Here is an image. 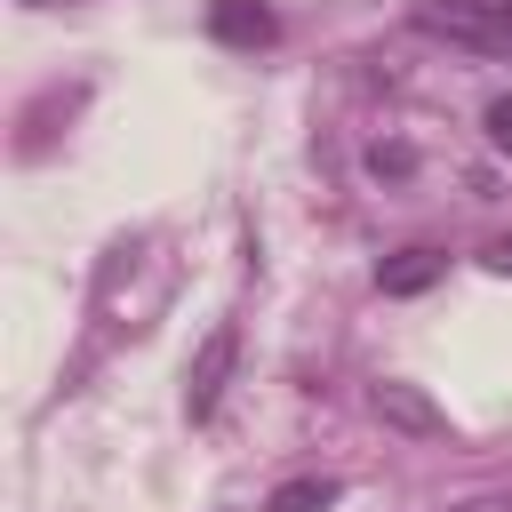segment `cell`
<instances>
[{
	"label": "cell",
	"mask_w": 512,
	"mask_h": 512,
	"mask_svg": "<svg viewBox=\"0 0 512 512\" xmlns=\"http://www.w3.org/2000/svg\"><path fill=\"white\" fill-rule=\"evenodd\" d=\"M416 32L472 56H512V0H416Z\"/></svg>",
	"instance_id": "6da1fadb"
},
{
	"label": "cell",
	"mask_w": 512,
	"mask_h": 512,
	"mask_svg": "<svg viewBox=\"0 0 512 512\" xmlns=\"http://www.w3.org/2000/svg\"><path fill=\"white\" fill-rule=\"evenodd\" d=\"M232 352H240V336H232V320L200 344V360H192V376H184V416L192 424H208L216 416V400H224V376H232Z\"/></svg>",
	"instance_id": "7a4b0ae2"
},
{
	"label": "cell",
	"mask_w": 512,
	"mask_h": 512,
	"mask_svg": "<svg viewBox=\"0 0 512 512\" xmlns=\"http://www.w3.org/2000/svg\"><path fill=\"white\" fill-rule=\"evenodd\" d=\"M368 408H376L384 424L416 432V440H440V432H448V416H440V408H432V400H424L416 384H376V392H368Z\"/></svg>",
	"instance_id": "3957f363"
},
{
	"label": "cell",
	"mask_w": 512,
	"mask_h": 512,
	"mask_svg": "<svg viewBox=\"0 0 512 512\" xmlns=\"http://www.w3.org/2000/svg\"><path fill=\"white\" fill-rule=\"evenodd\" d=\"M208 32H216L224 48H264L280 24H272L264 0H208Z\"/></svg>",
	"instance_id": "277c9868"
},
{
	"label": "cell",
	"mask_w": 512,
	"mask_h": 512,
	"mask_svg": "<svg viewBox=\"0 0 512 512\" xmlns=\"http://www.w3.org/2000/svg\"><path fill=\"white\" fill-rule=\"evenodd\" d=\"M328 504H336V480H320V472H304V480H280L264 512H328Z\"/></svg>",
	"instance_id": "5b68a950"
},
{
	"label": "cell",
	"mask_w": 512,
	"mask_h": 512,
	"mask_svg": "<svg viewBox=\"0 0 512 512\" xmlns=\"http://www.w3.org/2000/svg\"><path fill=\"white\" fill-rule=\"evenodd\" d=\"M432 272H440V256L432 248H408L400 264H384V296H416V288H432Z\"/></svg>",
	"instance_id": "8992f818"
},
{
	"label": "cell",
	"mask_w": 512,
	"mask_h": 512,
	"mask_svg": "<svg viewBox=\"0 0 512 512\" xmlns=\"http://www.w3.org/2000/svg\"><path fill=\"white\" fill-rule=\"evenodd\" d=\"M368 168H376V176H408V168H416V152H408V144H376V152H368Z\"/></svg>",
	"instance_id": "52a82bcc"
},
{
	"label": "cell",
	"mask_w": 512,
	"mask_h": 512,
	"mask_svg": "<svg viewBox=\"0 0 512 512\" xmlns=\"http://www.w3.org/2000/svg\"><path fill=\"white\" fill-rule=\"evenodd\" d=\"M488 144H496V152H512V96H496V104H488Z\"/></svg>",
	"instance_id": "ba28073f"
},
{
	"label": "cell",
	"mask_w": 512,
	"mask_h": 512,
	"mask_svg": "<svg viewBox=\"0 0 512 512\" xmlns=\"http://www.w3.org/2000/svg\"><path fill=\"white\" fill-rule=\"evenodd\" d=\"M480 264H488V272H512V232H504V240H488V248H480Z\"/></svg>",
	"instance_id": "9c48e42d"
}]
</instances>
